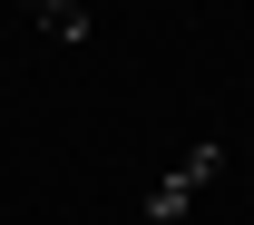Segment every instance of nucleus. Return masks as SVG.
Listing matches in <instances>:
<instances>
[{
    "mask_svg": "<svg viewBox=\"0 0 254 225\" xmlns=\"http://www.w3.org/2000/svg\"><path fill=\"white\" fill-rule=\"evenodd\" d=\"M20 10H30L49 39H88V0H20Z\"/></svg>",
    "mask_w": 254,
    "mask_h": 225,
    "instance_id": "obj_2",
    "label": "nucleus"
},
{
    "mask_svg": "<svg viewBox=\"0 0 254 225\" xmlns=\"http://www.w3.org/2000/svg\"><path fill=\"white\" fill-rule=\"evenodd\" d=\"M205 186H215V147H186V157L147 186V206H137V216H147V225H176V216H195V196H205Z\"/></svg>",
    "mask_w": 254,
    "mask_h": 225,
    "instance_id": "obj_1",
    "label": "nucleus"
}]
</instances>
